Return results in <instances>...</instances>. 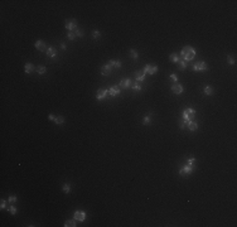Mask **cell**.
I'll return each mask as SVG.
<instances>
[{
	"mask_svg": "<svg viewBox=\"0 0 237 227\" xmlns=\"http://www.w3.org/2000/svg\"><path fill=\"white\" fill-rule=\"evenodd\" d=\"M180 56L184 58L185 62H188V61H192V59L194 58V56H196V51H194L193 47H191V46H185V47L182 49Z\"/></svg>",
	"mask_w": 237,
	"mask_h": 227,
	"instance_id": "obj_1",
	"label": "cell"
},
{
	"mask_svg": "<svg viewBox=\"0 0 237 227\" xmlns=\"http://www.w3.org/2000/svg\"><path fill=\"white\" fill-rule=\"evenodd\" d=\"M193 169H194V164H185L184 167L180 168L179 174H180L182 177H188L189 174H192Z\"/></svg>",
	"mask_w": 237,
	"mask_h": 227,
	"instance_id": "obj_2",
	"label": "cell"
},
{
	"mask_svg": "<svg viewBox=\"0 0 237 227\" xmlns=\"http://www.w3.org/2000/svg\"><path fill=\"white\" fill-rule=\"evenodd\" d=\"M64 27L68 32H75L77 29V20L76 19H66Z\"/></svg>",
	"mask_w": 237,
	"mask_h": 227,
	"instance_id": "obj_3",
	"label": "cell"
},
{
	"mask_svg": "<svg viewBox=\"0 0 237 227\" xmlns=\"http://www.w3.org/2000/svg\"><path fill=\"white\" fill-rule=\"evenodd\" d=\"M194 116H196V111L193 109H185L182 114V117L184 121H192L194 119Z\"/></svg>",
	"mask_w": 237,
	"mask_h": 227,
	"instance_id": "obj_4",
	"label": "cell"
},
{
	"mask_svg": "<svg viewBox=\"0 0 237 227\" xmlns=\"http://www.w3.org/2000/svg\"><path fill=\"white\" fill-rule=\"evenodd\" d=\"M158 66H153V64H146L145 67H144V73L145 75H155L156 72H158Z\"/></svg>",
	"mask_w": 237,
	"mask_h": 227,
	"instance_id": "obj_5",
	"label": "cell"
},
{
	"mask_svg": "<svg viewBox=\"0 0 237 227\" xmlns=\"http://www.w3.org/2000/svg\"><path fill=\"white\" fill-rule=\"evenodd\" d=\"M208 70V66L206 64V62L201 61V62H197L193 64V71H207Z\"/></svg>",
	"mask_w": 237,
	"mask_h": 227,
	"instance_id": "obj_6",
	"label": "cell"
},
{
	"mask_svg": "<svg viewBox=\"0 0 237 227\" xmlns=\"http://www.w3.org/2000/svg\"><path fill=\"white\" fill-rule=\"evenodd\" d=\"M86 212L85 211H76L75 213H73V218L76 220V221H80V222H83L85 220H86Z\"/></svg>",
	"mask_w": 237,
	"mask_h": 227,
	"instance_id": "obj_7",
	"label": "cell"
},
{
	"mask_svg": "<svg viewBox=\"0 0 237 227\" xmlns=\"http://www.w3.org/2000/svg\"><path fill=\"white\" fill-rule=\"evenodd\" d=\"M34 46H35V48L38 49V51H40V52H47V46H45V43L43 42V40H37L35 43H34Z\"/></svg>",
	"mask_w": 237,
	"mask_h": 227,
	"instance_id": "obj_8",
	"label": "cell"
},
{
	"mask_svg": "<svg viewBox=\"0 0 237 227\" xmlns=\"http://www.w3.org/2000/svg\"><path fill=\"white\" fill-rule=\"evenodd\" d=\"M131 85H132V82H131L130 78H124V80L120 81L118 87H121V88H129V87H131Z\"/></svg>",
	"mask_w": 237,
	"mask_h": 227,
	"instance_id": "obj_9",
	"label": "cell"
},
{
	"mask_svg": "<svg viewBox=\"0 0 237 227\" xmlns=\"http://www.w3.org/2000/svg\"><path fill=\"white\" fill-rule=\"evenodd\" d=\"M172 92L173 94H175V95H180L182 92H183V86L180 85V83H174L173 86H172Z\"/></svg>",
	"mask_w": 237,
	"mask_h": 227,
	"instance_id": "obj_10",
	"label": "cell"
},
{
	"mask_svg": "<svg viewBox=\"0 0 237 227\" xmlns=\"http://www.w3.org/2000/svg\"><path fill=\"white\" fill-rule=\"evenodd\" d=\"M107 96H109V90H99V91H97V95H96V99H97L99 101H101V100L106 99Z\"/></svg>",
	"mask_w": 237,
	"mask_h": 227,
	"instance_id": "obj_11",
	"label": "cell"
},
{
	"mask_svg": "<svg viewBox=\"0 0 237 227\" xmlns=\"http://www.w3.org/2000/svg\"><path fill=\"white\" fill-rule=\"evenodd\" d=\"M45 54H47V57H49V58H54V57L57 56V49H56L54 47H48Z\"/></svg>",
	"mask_w": 237,
	"mask_h": 227,
	"instance_id": "obj_12",
	"label": "cell"
},
{
	"mask_svg": "<svg viewBox=\"0 0 237 227\" xmlns=\"http://www.w3.org/2000/svg\"><path fill=\"white\" fill-rule=\"evenodd\" d=\"M145 73H144V71H136L135 72V78H136V82H143L144 80H145Z\"/></svg>",
	"mask_w": 237,
	"mask_h": 227,
	"instance_id": "obj_13",
	"label": "cell"
},
{
	"mask_svg": "<svg viewBox=\"0 0 237 227\" xmlns=\"http://www.w3.org/2000/svg\"><path fill=\"white\" fill-rule=\"evenodd\" d=\"M121 92H120V88H118V86H112L110 90H109V95L110 96H117V95H120Z\"/></svg>",
	"mask_w": 237,
	"mask_h": 227,
	"instance_id": "obj_14",
	"label": "cell"
},
{
	"mask_svg": "<svg viewBox=\"0 0 237 227\" xmlns=\"http://www.w3.org/2000/svg\"><path fill=\"white\" fill-rule=\"evenodd\" d=\"M111 66H109V64H105V66H102L101 67V73L104 75V76H109L110 73H111Z\"/></svg>",
	"mask_w": 237,
	"mask_h": 227,
	"instance_id": "obj_15",
	"label": "cell"
},
{
	"mask_svg": "<svg viewBox=\"0 0 237 227\" xmlns=\"http://www.w3.org/2000/svg\"><path fill=\"white\" fill-rule=\"evenodd\" d=\"M185 124H187L188 129H189V130H192V131H196V130L198 129V124H197V122H194L193 120H192V121H185Z\"/></svg>",
	"mask_w": 237,
	"mask_h": 227,
	"instance_id": "obj_16",
	"label": "cell"
},
{
	"mask_svg": "<svg viewBox=\"0 0 237 227\" xmlns=\"http://www.w3.org/2000/svg\"><path fill=\"white\" fill-rule=\"evenodd\" d=\"M35 68H34V66L32 64V63H25V67H24V71H25V73H32L33 71H34Z\"/></svg>",
	"mask_w": 237,
	"mask_h": 227,
	"instance_id": "obj_17",
	"label": "cell"
},
{
	"mask_svg": "<svg viewBox=\"0 0 237 227\" xmlns=\"http://www.w3.org/2000/svg\"><path fill=\"white\" fill-rule=\"evenodd\" d=\"M109 66H111V67H116V68H121V62L120 61H114V59H111V61H109V63H107Z\"/></svg>",
	"mask_w": 237,
	"mask_h": 227,
	"instance_id": "obj_18",
	"label": "cell"
},
{
	"mask_svg": "<svg viewBox=\"0 0 237 227\" xmlns=\"http://www.w3.org/2000/svg\"><path fill=\"white\" fill-rule=\"evenodd\" d=\"M77 223H76V220H67L64 222V227H76Z\"/></svg>",
	"mask_w": 237,
	"mask_h": 227,
	"instance_id": "obj_19",
	"label": "cell"
},
{
	"mask_svg": "<svg viewBox=\"0 0 237 227\" xmlns=\"http://www.w3.org/2000/svg\"><path fill=\"white\" fill-rule=\"evenodd\" d=\"M169 59H170L172 62H174V63H178V62H179V56H178V53H172V54L169 56Z\"/></svg>",
	"mask_w": 237,
	"mask_h": 227,
	"instance_id": "obj_20",
	"label": "cell"
},
{
	"mask_svg": "<svg viewBox=\"0 0 237 227\" xmlns=\"http://www.w3.org/2000/svg\"><path fill=\"white\" fill-rule=\"evenodd\" d=\"M203 91H204V95H207V96H212L213 95V88L211 86H206Z\"/></svg>",
	"mask_w": 237,
	"mask_h": 227,
	"instance_id": "obj_21",
	"label": "cell"
},
{
	"mask_svg": "<svg viewBox=\"0 0 237 227\" xmlns=\"http://www.w3.org/2000/svg\"><path fill=\"white\" fill-rule=\"evenodd\" d=\"M129 53H130V56H131L134 59H137V58H139V53H137V51H136V49H130V52H129Z\"/></svg>",
	"mask_w": 237,
	"mask_h": 227,
	"instance_id": "obj_22",
	"label": "cell"
},
{
	"mask_svg": "<svg viewBox=\"0 0 237 227\" xmlns=\"http://www.w3.org/2000/svg\"><path fill=\"white\" fill-rule=\"evenodd\" d=\"M131 88H132L134 91H141V85H140L139 82H135V83L131 85Z\"/></svg>",
	"mask_w": 237,
	"mask_h": 227,
	"instance_id": "obj_23",
	"label": "cell"
},
{
	"mask_svg": "<svg viewBox=\"0 0 237 227\" xmlns=\"http://www.w3.org/2000/svg\"><path fill=\"white\" fill-rule=\"evenodd\" d=\"M62 189H63L64 193H69V192H71V184H69V183H64L63 187H62Z\"/></svg>",
	"mask_w": 237,
	"mask_h": 227,
	"instance_id": "obj_24",
	"label": "cell"
},
{
	"mask_svg": "<svg viewBox=\"0 0 237 227\" xmlns=\"http://www.w3.org/2000/svg\"><path fill=\"white\" fill-rule=\"evenodd\" d=\"M45 71H47V67H45V66H39V67L37 68V72H38L39 75H44Z\"/></svg>",
	"mask_w": 237,
	"mask_h": 227,
	"instance_id": "obj_25",
	"label": "cell"
},
{
	"mask_svg": "<svg viewBox=\"0 0 237 227\" xmlns=\"http://www.w3.org/2000/svg\"><path fill=\"white\" fill-rule=\"evenodd\" d=\"M151 124V119H150V115H146L143 120V125H150Z\"/></svg>",
	"mask_w": 237,
	"mask_h": 227,
	"instance_id": "obj_26",
	"label": "cell"
},
{
	"mask_svg": "<svg viewBox=\"0 0 237 227\" xmlns=\"http://www.w3.org/2000/svg\"><path fill=\"white\" fill-rule=\"evenodd\" d=\"M178 68L185 70V68H187V62H185V61H179V62H178Z\"/></svg>",
	"mask_w": 237,
	"mask_h": 227,
	"instance_id": "obj_27",
	"label": "cell"
},
{
	"mask_svg": "<svg viewBox=\"0 0 237 227\" xmlns=\"http://www.w3.org/2000/svg\"><path fill=\"white\" fill-rule=\"evenodd\" d=\"M54 122H56L57 125H62V124L64 122V117H63V116H58V117H56Z\"/></svg>",
	"mask_w": 237,
	"mask_h": 227,
	"instance_id": "obj_28",
	"label": "cell"
},
{
	"mask_svg": "<svg viewBox=\"0 0 237 227\" xmlns=\"http://www.w3.org/2000/svg\"><path fill=\"white\" fill-rule=\"evenodd\" d=\"M227 62H228V64H235L236 63V59H235V57H232V56H228L227 57Z\"/></svg>",
	"mask_w": 237,
	"mask_h": 227,
	"instance_id": "obj_29",
	"label": "cell"
},
{
	"mask_svg": "<svg viewBox=\"0 0 237 227\" xmlns=\"http://www.w3.org/2000/svg\"><path fill=\"white\" fill-rule=\"evenodd\" d=\"M73 33L76 34V37H83V30H82V29H78V28H77Z\"/></svg>",
	"mask_w": 237,
	"mask_h": 227,
	"instance_id": "obj_30",
	"label": "cell"
},
{
	"mask_svg": "<svg viewBox=\"0 0 237 227\" xmlns=\"http://www.w3.org/2000/svg\"><path fill=\"white\" fill-rule=\"evenodd\" d=\"M16 201H18V198H16L15 196H10V197L8 198V202H9L10 205H13V203H15Z\"/></svg>",
	"mask_w": 237,
	"mask_h": 227,
	"instance_id": "obj_31",
	"label": "cell"
},
{
	"mask_svg": "<svg viewBox=\"0 0 237 227\" xmlns=\"http://www.w3.org/2000/svg\"><path fill=\"white\" fill-rule=\"evenodd\" d=\"M67 38H68L69 40H73V39L76 38V34H75L73 32H68V33H67Z\"/></svg>",
	"mask_w": 237,
	"mask_h": 227,
	"instance_id": "obj_32",
	"label": "cell"
},
{
	"mask_svg": "<svg viewBox=\"0 0 237 227\" xmlns=\"http://www.w3.org/2000/svg\"><path fill=\"white\" fill-rule=\"evenodd\" d=\"M92 37H93L95 39H97V38L101 37V33H100L99 30H93V32H92Z\"/></svg>",
	"mask_w": 237,
	"mask_h": 227,
	"instance_id": "obj_33",
	"label": "cell"
},
{
	"mask_svg": "<svg viewBox=\"0 0 237 227\" xmlns=\"http://www.w3.org/2000/svg\"><path fill=\"white\" fill-rule=\"evenodd\" d=\"M0 208H1V210H5V208H6V201H5V199H1V201H0Z\"/></svg>",
	"mask_w": 237,
	"mask_h": 227,
	"instance_id": "obj_34",
	"label": "cell"
},
{
	"mask_svg": "<svg viewBox=\"0 0 237 227\" xmlns=\"http://www.w3.org/2000/svg\"><path fill=\"white\" fill-rule=\"evenodd\" d=\"M9 211H10L11 215H15V213H16V208H15V206H9Z\"/></svg>",
	"mask_w": 237,
	"mask_h": 227,
	"instance_id": "obj_35",
	"label": "cell"
},
{
	"mask_svg": "<svg viewBox=\"0 0 237 227\" xmlns=\"http://www.w3.org/2000/svg\"><path fill=\"white\" fill-rule=\"evenodd\" d=\"M170 78H172L173 81H175V83H177V81H178V77H177V75H174V73H173V75H170Z\"/></svg>",
	"mask_w": 237,
	"mask_h": 227,
	"instance_id": "obj_36",
	"label": "cell"
},
{
	"mask_svg": "<svg viewBox=\"0 0 237 227\" xmlns=\"http://www.w3.org/2000/svg\"><path fill=\"white\" fill-rule=\"evenodd\" d=\"M179 127H180V129H184V127H185V121H184V120L179 122Z\"/></svg>",
	"mask_w": 237,
	"mask_h": 227,
	"instance_id": "obj_37",
	"label": "cell"
},
{
	"mask_svg": "<svg viewBox=\"0 0 237 227\" xmlns=\"http://www.w3.org/2000/svg\"><path fill=\"white\" fill-rule=\"evenodd\" d=\"M194 162H196V160H194L193 158H191V159H188V160H187V164H193Z\"/></svg>",
	"mask_w": 237,
	"mask_h": 227,
	"instance_id": "obj_38",
	"label": "cell"
},
{
	"mask_svg": "<svg viewBox=\"0 0 237 227\" xmlns=\"http://www.w3.org/2000/svg\"><path fill=\"white\" fill-rule=\"evenodd\" d=\"M49 120H51V121H54V120H56L54 115H52V114H51V115H49Z\"/></svg>",
	"mask_w": 237,
	"mask_h": 227,
	"instance_id": "obj_39",
	"label": "cell"
},
{
	"mask_svg": "<svg viewBox=\"0 0 237 227\" xmlns=\"http://www.w3.org/2000/svg\"><path fill=\"white\" fill-rule=\"evenodd\" d=\"M61 48L64 51V49H66V44H64V43H61Z\"/></svg>",
	"mask_w": 237,
	"mask_h": 227,
	"instance_id": "obj_40",
	"label": "cell"
}]
</instances>
